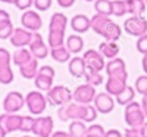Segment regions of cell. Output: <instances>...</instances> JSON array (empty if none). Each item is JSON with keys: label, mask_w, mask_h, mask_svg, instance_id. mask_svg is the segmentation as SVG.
Here are the masks:
<instances>
[{"label": "cell", "mask_w": 147, "mask_h": 137, "mask_svg": "<svg viewBox=\"0 0 147 137\" xmlns=\"http://www.w3.org/2000/svg\"><path fill=\"white\" fill-rule=\"evenodd\" d=\"M124 119L129 128H141L146 122V115L142 110L140 102L133 101L125 106L124 110Z\"/></svg>", "instance_id": "obj_1"}, {"label": "cell", "mask_w": 147, "mask_h": 137, "mask_svg": "<svg viewBox=\"0 0 147 137\" xmlns=\"http://www.w3.org/2000/svg\"><path fill=\"white\" fill-rule=\"evenodd\" d=\"M47 101L53 106H65L72 100V92L65 85H53V88L47 92Z\"/></svg>", "instance_id": "obj_2"}, {"label": "cell", "mask_w": 147, "mask_h": 137, "mask_svg": "<svg viewBox=\"0 0 147 137\" xmlns=\"http://www.w3.org/2000/svg\"><path fill=\"white\" fill-rule=\"evenodd\" d=\"M25 104L27 106L30 114L32 115H41L44 110L47 109V97L40 91H31L25 97Z\"/></svg>", "instance_id": "obj_3"}, {"label": "cell", "mask_w": 147, "mask_h": 137, "mask_svg": "<svg viewBox=\"0 0 147 137\" xmlns=\"http://www.w3.org/2000/svg\"><path fill=\"white\" fill-rule=\"evenodd\" d=\"M124 30L132 36H141L147 34V20L142 16H132L124 22Z\"/></svg>", "instance_id": "obj_4"}, {"label": "cell", "mask_w": 147, "mask_h": 137, "mask_svg": "<svg viewBox=\"0 0 147 137\" xmlns=\"http://www.w3.org/2000/svg\"><path fill=\"white\" fill-rule=\"evenodd\" d=\"M97 96L96 87L89 84H81L72 92V100L80 105H90Z\"/></svg>", "instance_id": "obj_5"}, {"label": "cell", "mask_w": 147, "mask_h": 137, "mask_svg": "<svg viewBox=\"0 0 147 137\" xmlns=\"http://www.w3.org/2000/svg\"><path fill=\"white\" fill-rule=\"evenodd\" d=\"M25 104V97L22 93L17 91H12L5 96L4 101H3V107H4L5 113L8 114H17L21 109L23 107Z\"/></svg>", "instance_id": "obj_6"}, {"label": "cell", "mask_w": 147, "mask_h": 137, "mask_svg": "<svg viewBox=\"0 0 147 137\" xmlns=\"http://www.w3.org/2000/svg\"><path fill=\"white\" fill-rule=\"evenodd\" d=\"M21 23H22V27L26 30L31 31V33H38L43 26V20L38 12L28 9L23 12L22 17H21Z\"/></svg>", "instance_id": "obj_7"}, {"label": "cell", "mask_w": 147, "mask_h": 137, "mask_svg": "<svg viewBox=\"0 0 147 137\" xmlns=\"http://www.w3.org/2000/svg\"><path fill=\"white\" fill-rule=\"evenodd\" d=\"M53 118L52 117H36L32 133L36 137H51L53 133Z\"/></svg>", "instance_id": "obj_8"}, {"label": "cell", "mask_w": 147, "mask_h": 137, "mask_svg": "<svg viewBox=\"0 0 147 137\" xmlns=\"http://www.w3.org/2000/svg\"><path fill=\"white\" fill-rule=\"evenodd\" d=\"M28 47H30V52L34 56V58L43 60V58H45V57H48L49 47L44 43L43 36L39 33L32 34V39H31V43L28 44Z\"/></svg>", "instance_id": "obj_9"}, {"label": "cell", "mask_w": 147, "mask_h": 137, "mask_svg": "<svg viewBox=\"0 0 147 137\" xmlns=\"http://www.w3.org/2000/svg\"><path fill=\"white\" fill-rule=\"evenodd\" d=\"M83 58L86 64V67L96 70L101 73L105 67H106V62H105V57L96 49H88L85 53L83 54Z\"/></svg>", "instance_id": "obj_10"}, {"label": "cell", "mask_w": 147, "mask_h": 137, "mask_svg": "<svg viewBox=\"0 0 147 137\" xmlns=\"http://www.w3.org/2000/svg\"><path fill=\"white\" fill-rule=\"evenodd\" d=\"M93 105L97 111L101 114H110L115 109V100L107 92H101V93H97Z\"/></svg>", "instance_id": "obj_11"}, {"label": "cell", "mask_w": 147, "mask_h": 137, "mask_svg": "<svg viewBox=\"0 0 147 137\" xmlns=\"http://www.w3.org/2000/svg\"><path fill=\"white\" fill-rule=\"evenodd\" d=\"M32 34L31 31L26 30L23 27H17L14 28L12 36H10V44L13 47H17V48H25L26 45L31 43V39H32Z\"/></svg>", "instance_id": "obj_12"}, {"label": "cell", "mask_w": 147, "mask_h": 137, "mask_svg": "<svg viewBox=\"0 0 147 137\" xmlns=\"http://www.w3.org/2000/svg\"><path fill=\"white\" fill-rule=\"evenodd\" d=\"M21 120H22V115H17V114H4L0 115V124L5 128L7 133H12L16 131H20L21 127Z\"/></svg>", "instance_id": "obj_13"}, {"label": "cell", "mask_w": 147, "mask_h": 137, "mask_svg": "<svg viewBox=\"0 0 147 137\" xmlns=\"http://www.w3.org/2000/svg\"><path fill=\"white\" fill-rule=\"evenodd\" d=\"M71 28L78 34H84L90 28V18L85 14H76L71 18Z\"/></svg>", "instance_id": "obj_14"}, {"label": "cell", "mask_w": 147, "mask_h": 137, "mask_svg": "<svg viewBox=\"0 0 147 137\" xmlns=\"http://www.w3.org/2000/svg\"><path fill=\"white\" fill-rule=\"evenodd\" d=\"M127 87V81L123 80V79H119L116 76H109L106 84H105V88H106V92L111 96L116 97L123 89Z\"/></svg>", "instance_id": "obj_15"}, {"label": "cell", "mask_w": 147, "mask_h": 137, "mask_svg": "<svg viewBox=\"0 0 147 137\" xmlns=\"http://www.w3.org/2000/svg\"><path fill=\"white\" fill-rule=\"evenodd\" d=\"M101 36H103L107 41H117L120 39V36H121V27L111 20L105 26Z\"/></svg>", "instance_id": "obj_16"}, {"label": "cell", "mask_w": 147, "mask_h": 137, "mask_svg": "<svg viewBox=\"0 0 147 137\" xmlns=\"http://www.w3.org/2000/svg\"><path fill=\"white\" fill-rule=\"evenodd\" d=\"M69 71L70 74H71L72 76H75V78H81V76H84V74H85L86 71V64L85 61H84L83 57H74L69 61Z\"/></svg>", "instance_id": "obj_17"}, {"label": "cell", "mask_w": 147, "mask_h": 137, "mask_svg": "<svg viewBox=\"0 0 147 137\" xmlns=\"http://www.w3.org/2000/svg\"><path fill=\"white\" fill-rule=\"evenodd\" d=\"M98 52L105 57V58L112 60V58H116L117 57V53L120 52V48H119L116 41H107L106 40V41L99 44Z\"/></svg>", "instance_id": "obj_18"}, {"label": "cell", "mask_w": 147, "mask_h": 137, "mask_svg": "<svg viewBox=\"0 0 147 137\" xmlns=\"http://www.w3.org/2000/svg\"><path fill=\"white\" fill-rule=\"evenodd\" d=\"M67 17L63 13H54L51 17V22H49V30L51 31H66L67 27Z\"/></svg>", "instance_id": "obj_19"}, {"label": "cell", "mask_w": 147, "mask_h": 137, "mask_svg": "<svg viewBox=\"0 0 147 137\" xmlns=\"http://www.w3.org/2000/svg\"><path fill=\"white\" fill-rule=\"evenodd\" d=\"M66 111L69 120H83L84 114H85V105L70 102L69 105H66Z\"/></svg>", "instance_id": "obj_20"}, {"label": "cell", "mask_w": 147, "mask_h": 137, "mask_svg": "<svg viewBox=\"0 0 147 137\" xmlns=\"http://www.w3.org/2000/svg\"><path fill=\"white\" fill-rule=\"evenodd\" d=\"M39 73V60L32 58L30 62L20 67V74L25 79H35Z\"/></svg>", "instance_id": "obj_21"}, {"label": "cell", "mask_w": 147, "mask_h": 137, "mask_svg": "<svg viewBox=\"0 0 147 137\" xmlns=\"http://www.w3.org/2000/svg\"><path fill=\"white\" fill-rule=\"evenodd\" d=\"M32 58H34V56L31 54L30 49H26V48H18L12 56L13 64L17 65L18 67H21V66H23L25 64L30 62Z\"/></svg>", "instance_id": "obj_22"}, {"label": "cell", "mask_w": 147, "mask_h": 137, "mask_svg": "<svg viewBox=\"0 0 147 137\" xmlns=\"http://www.w3.org/2000/svg\"><path fill=\"white\" fill-rule=\"evenodd\" d=\"M105 70H106L107 75L111 76V75H115V74H117V73L125 71L127 70V65H125V61L123 58L116 57V58H112L107 62Z\"/></svg>", "instance_id": "obj_23"}, {"label": "cell", "mask_w": 147, "mask_h": 137, "mask_svg": "<svg viewBox=\"0 0 147 137\" xmlns=\"http://www.w3.org/2000/svg\"><path fill=\"white\" fill-rule=\"evenodd\" d=\"M66 48L69 49L70 53H80L84 48V40L80 35L78 34H74V35H70L66 40Z\"/></svg>", "instance_id": "obj_24"}, {"label": "cell", "mask_w": 147, "mask_h": 137, "mask_svg": "<svg viewBox=\"0 0 147 137\" xmlns=\"http://www.w3.org/2000/svg\"><path fill=\"white\" fill-rule=\"evenodd\" d=\"M111 21V18L107 17V16H102V14H94L90 18V28L94 31L96 34L101 35L102 31H103L105 26Z\"/></svg>", "instance_id": "obj_25"}, {"label": "cell", "mask_w": 147, "mask_h": 137, "mask_svg": "<svg viewBox=\"0 0 147 137\" xmlns=\"http://www.w3.org/2000/svg\"><path fill=\"white\" fill-rule=\"evenodd\" d=\"M51 57L56 62L65 64V62H69L70 60H71V53H70L69 49L66 48V45H62V47H57V48H52Z\"/></svg>", "instance_id": "obj_26"}, {"label": "cell", "mask_w": 147, "mask_h": 137, "mask_svg": "<svg viewBox=\"0 0 147 137\" xmlns=\"http://www.w3.org/2000/svg\"><path fill=\"white\" fill-rule=\"evenodd\" d=\"M134 96H136V89L133 87L128 85L120 92L119 94L116 96V102L119 105H123V106H127L128 104L134 101Z\"/></svg>", "instance_id": "obj_27"}, {"label": "cell", "mask_w": 147, "mask_h": 137, "mask_svg": "<svg viewBox=\"0 0 147 137\" xmlns=\"http://www.w3.org/2000/svg\"><path fill=\"white\" fill-rule=\"evenodd\" d=\"M127 3V10L132 16H142L146 10L145 0H125Z\"/></svg>", "instance_id": "obj_28"}, {"label": "cell", "mask_w": 147, "mask_h": 137, "mask_svg": "<svg viewBox=\"0 0 147 137\" xmlns=\"http://www.w3.org/2000/svg\"><path fill=\"white\" fill-rule=\"evenodd\" d=\"M34 83H35V87L40 92H49L53 88V78H49V76H45V75H40V74H38V75L35 76Z\"/></svg>", "instance_id": "obj_29"}, {"label": "cell", "mask_w": 147, "mask_h": 137, "mask_svg": "<svg viewBox=\"0 0 147 137\" xmlns=\"http://www.w3.org/2000/svg\"><path fill=\"white\" fill-rule=\"evenodd\" d=\"M86 125L83 120H72L69 125V133L71 137H85L86 136Z\"/></svg>", "instance_id": "obj_30"}, {"label": "cell", "mask_w": 147, "mask_h": 137, "mask_svg": "<svg viewBox=\"0 0 147 137\" xmlns=\"http://www.w3.org/2000/svg\"><path fill=\"white\" fill-rule=\"evenodd\" d=\"M84 78H85V81L86 84L89 85H93V87H98L103 83V76L99 71H96V70H92V68H88L86 67V71L84 74Z\"/></svg>", "instance_id": "obj_31"}, {"label": "cell", "mask_w": 147, "mask_h": 137, "mask_svg": "<svg viewBox=\"0 0 147 137\" xmlns=\"http://www.w3.org/2000/svg\"><path fill=\"white\" fill-rule=\"evenodd\" d=\"M65 44V31H51L48 34V47L57 48Z\"/></svg>", "instance_id": "obj_32"}, {"label": "cell", "mask_w": 147, "mask_h": 137, "mask_svg": "<svg viewBox=\"0 0 147 137\" xmlns=\"http://www.w3.org/2000/svg\"><path fill=\"white\" fill-rule=\"evenodd\" d=\"M94 9H96L97 14L110 17L112 14V1L111 0H96L94 1Z\"/></svg>", "instance_id": "obj_33"}, {"label": "cell", "mask_w": 147, "mask_h": 137, "mask_svg": "<svg viewBox=\"0 0 147 137\" xmlns=\"http://www.w3.org/2000/svg\"><path fill=\"white\" fill-rule=\"evenodd\" d=\"M13 31H14V27H13V23L10 20L0 22V39H1V40L10 39Z\"/></svg>", "instance_id": "obj_34"}, {"label": "cell", "mask_w": 147, "mask_h": 137, "mask_svg": "<svg viewBox=\"0 0 147 137\" xmlns=\"http://www.w3.org/2000/svg\"><path fill=\"white\" fill-rule=\"evenodd\" d=\"M127 13L128 10L125 0H112V14L116 17H123Z\"/></svg>", "instance_id": "obj_35"}, {"label": "cell", "mask_w": 147, "mask_h": 137, "mask_svg": "<svg viewBox=\"0 0 147 137\" xmlns=\"http://www.w3.org/2000/svg\"><path fill=\"white\" fill-rule=\"evenodd\" d=\"M34 124H35V118L32 115H22V120H21V132H32Z\"/></svg>", "instance_id": "obj_36"}, {"label": "cell", "mask_w": 147, "mask_h": 137, "mask_svg": "<svg viewBox=\"0 0 147 137\" xmlns=\"http://www.w3.org/2000/svg\"><path fill=\"white\" fill-rule=\"evenodd\" d=\"M13 79H14V74L12 67H0V84H10Z\"/></svg>", "instance_id": "obj_37"}, {"label": "cell", "mask_w": 147, "mask_h": 137, "mask_svg": "<svg viewBox=\"0 0 147 137\" xmlns=\"http://www.w3.org/2000/svg\"><path fill=\"white\" fill-rule=\"evenodd\" d=\"M98 117V111L94 107V105H85V114H84V123H93Z\"/></svg>", "instance_id": "obj_38"}, {"label": "cell", "mask_w": 147, "mask_h": 137, "mask_svg": "<svg viewBox=\"0 0 147 137\" xmlns=\"http://www.w3.org/2000/svg\"><path fill=\"white\" fill-rule=\"evenodd\" d=\"M134 89H136V92H138L140 94L147 93V75H141L136 79Z\"/></svg>", "instance_id": "obj_39"}, {"label": "cell", "mask_w": 147, "mask_h": 137, "mask_svg": "<svg viewBox=\"0 0 147 137\" xmlns=\"http://www.w3.org/2000/svg\"><path fill=\"white\" fill-rule=\"evenodd\" d=\"M106 131L101 124H92L86 128V135L89 136H97V137H103Z\"/></svg>", "instance_id": "obj_40"}, {"label": "cell", "mask_w": 147, "mask_h": 137, "mask_svg": "<svg viewBox=\"0 0 147 137\" xmlns=\"http://www.w3.org/2000/svg\"><path fill=\"white\" fill-rule=\"evenodd\" d=\"M12 56L7 48H0V67H8L10 66Z\"/></svg>", "instance_id": "obj_41"}, {"label": "cell", "mask_w": 147, "mask_h": 137, "mask_svg": "<svg viewBox=\"0 0 147 137\" xmlns=\"http://www.w3.org/2000/svg\"><path fill=\"white\" fill-rule=\"evenodd\" d=\"M53 0H34V7L39 12H45L52 7Z\"/></svg>", "instance_id": "obj_42"}, {"label": "cell", "mask_w": 147, "mask_h": 137, "mask_svg": "<svg viewBox=\"0 0 147 137\" xmlns=\"http://www.w3.org/2000/svg\"><path fill=\"white\" fill-rule=\"evenodd\" d=\"M136 47H137V51L140 52V53H142L143 56L147 54V34L141 36V38H138Z\"/></svg>", "instance_id": "obj_43"}, {"label": "cell", "mask_w": 147, "mask_h": 137, "mask_svg": "<svg viewBox=\"0 0 147 137\" xmlns=\"http://www.w3.org/2000/svg\"><path fill=\"white\" fill-rule=\"evenodd\" d=\"M13 4L20 10H28L31 5H34V0H14Z\"/></svg>", "instance_id": "obj_44"}, {"label": "cell", "mask_w": 147, "mask_h": 137, "mask_svg": "<svg viewBox=\"0 0 147 137\" xmlns=\"http://www.w3.org/2000/svg\"><path fill=\"white\" fill-rule=\"evenodd\" d=\"M40 75H45V76H49V78H54V75H56V71H54V68L52 66H48V65H45V66H41L39 67V73Z\"/></svg>", "instance_id": "obj_45"}, {"label": "cell", "mask_w": 147, "mask_h": 137, "mask_svg": "<svg viewBox=\"0 0 147 137\" xmlns=\"http://www.w3.org/2000/svg\"><path fill=\"white\" fill-rule=\"evenodd\" d=\"M57 114H58V118L61 122H69V117H67V111H66V105H65V106H59Z\"/></svg>", "instance_id": "obj_46"}, {"label": "cell", "mask_w": 147, "mask_h": 137, "mask_svg": "<svg viewBox=\"0 0 147 137\" xmlns=\"http://www.w3.org/2000/svg\"><path fill=\"white\" fill-rule=\"evenodd\" d=\"M103 137H123V135L117 130H109V131H106Z\"/></svg>", "instance_id": "obj_47"}, {"label": "cell", "mask_w": 147, "mask_h": 137, "mask_svg": "<svg viewBox=\"0 0 147 137\" xmlns=\"http://www.w3.org/2000/svg\"><path fill=\"white\" fill-rule=\"evenodd\" d=\"M57 3H58V5L61 8H70L74 5L75 0H57Z\"/></svg>", "instance_id": "obj_48"}, {"label": "cell", "mask_w": 147, "mask_h": 137, "mask_svg": "<svg viewBox=\"0 0 147 137\" xmlns=\"http://www.w3.org/2000/svg\"><path fill=\"white\" fill-rule=\"evenodd\" d=\"M51 137H71V135L66 131H56V132L52 133Z\"/></svg>", "instance_id": "obj_49"}, {"label": "cell", "mask_w": 147, "mask_h": 137, "mask_svg": "<svg viewBox=\"0 0 147 137\" xmlns=\"http://www.w3.org/2000/svg\"><path fill=\"white\" fill-rule=\"evenodd\" d=\"M9 20H10L9 13L4 9H0V22H3V21H9Z\"/></svg>", "instance_id": "obj_50"}, {"label": "cell", "mask_w": 147, "mask_h": 137, "mask_svg": "<svg viewBox=\"0 0 147 137\" xmlns=\"http://www.w3.org/2000/svg\"><path fill=\"white\" fill-rule=\"evenodd\" d=\"M141 106H142V110L145 113L146 118H147V93L143 94V98H142V102H141Z\"/></svg>", "instance_id": "obj_51"}, {"label": "cell", "mask_w": 147, "mask_h": 137, "mask_svg": "<svg viewBox=\"0 0 147 137\" xmlns=\"http://www.w3.org/2000/svg\"><path fill=\"white\" fill-rule=\"evenodd\" d=\"M140 135L141 137H147V122L143 123V125L140 128Z\"/></svg>", "instance_id": "obj_52"}, {"label": "cell", "mask_w": 147, "mask_h": 137, "mask_svg": "<svg viewBox=\"0 0 147 137\" xmlns=\"http://www.w3.org/2000/svg\"><path fill=\"white\" fill-rule=\"evenodd\" d=\"M142 68H143V71H145V74L147 75V54H145L142 58Z\"/></svg>", "instance_id": "obj_53"}, {"label": "cell", "mask_w": 147, "mask_h": 137, "mask_svg": "<svg viewBox=\"0 0 147 137\" xmlns=\"http://www.w3.org/2000/svg\"><path fill=\"white\" fill-rule=\"evenodd\" d=\"M7 136V131H5V128L3 127L1 124H0V137H5Z\"/></svg>", "instance_id": "obj_54"}, {"label": "cell", "mask_w": 147, "mask_h": 137, "mask_svg": "<svg viewBox=\"0 0 147 137\" xmlns=\"http://www.w3.org/2000/svg\"><path fill=\"white\" fill-rule=\"evenodd\" d=\"M0 1L7 3V4H13V3H14V0H0Z\"/></svg>", "instance_id": "obj_55"}, {"label": "cell", "mask_w": 147, "mask_h": 137, "mask_svg": "<svg viewBox=\"0 0 147 137\" xmlns=\"http://www.w3.org/2000/svg\"><path fill=\"white\" fill-rule=\"evenodd\" d=\"M85 137H97V136H89V135H86Z\"/></svg>", "instance_id": "obj_56"}, {"label": "cell", "mask_w": 147, "mask_h": 137, "mask_svg": "<svg viewBox=\"0 0 147 137\" xmlns=\"http://www.w3.org/2000/svg\"><path fill=\"white\" fill-rule=\"evenodd\" d=\"M23 137H36V136H23Z\"/></svg>", "instance_id": "obj_57"}, {"label": "cell", "mask_w": 147, "mask_h": 137, "mask_svg": "<svg viewBox=\"0 0 147 137\" xmlns=\"http://www.w3.org/2000/svg\"><path fill=\"white\" fill-rule=\"evenodd\" d=\"M85 1H96V0H85Z\"/></svg>", "instance_id": "obj_58"}, {"label": "cell", "mask_w": 147, "mask_h": 137, "mask_svg": "<svg viewBox=\"0 0 147 137\" xmlns=\"http://www.w3.org/2000/svg\"><path fill=\"white\" fill-rule=\"evenodd\" d=\"M145 1H146V4H147V0H145Z\"/></svg>", "instance_id": "obj_59"}, {"label": "cell", "mask_w": 147, "mask_h": 137, "mask_svg": "<svg viewBox=\"0 0 147 137\" xmlns=\"http://www.w3.org/2000/svg\"><path fill=\"white\" fill-rule=\"evenodd\" d=\"M136 137H141V136H136Z\"/></svg>", "instance_id": "obj_60"}]
</instances>
